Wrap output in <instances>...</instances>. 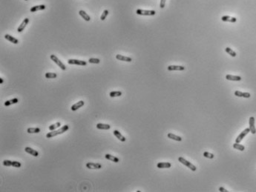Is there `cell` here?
<instances>
[{
	"instance_id": "6da1fadb",
	"label": "cell",
	"mask_w": 256,
	"mask_h": 192,
	"mask_svg": "<svg viewBox=\"0 0 256 192\" xmlns=\"http://www.w3.org/2000/svg\"><path fill=\"white\" fill-rule=\"evenodd\" d=\"M69 128V126L68 125H65L64 126H62L61 128H60L59 130H56V131H50L49 133H48L46 134V137L47 138H51V137H54L56 136H57V135H60V134H62L63 133H65V131H67Z\"/></svg>"
},
{
	"instance_id": "7a4b0ae2",
	"label": "cell",
	"mask_w": 256,
	"mask_h": 192,
	"mask_svg": "<svg viewBox=\"0 0 256 192\" xmlns=\"http://www.w3.org/2000/svg\"><path fill=\"white\" fill-rule=\"evenodd\" d=\"M178 161H179L180 162H181L182 164H183L184 165H186V167H188L189 168H190L191 171H195L196 169H197V168L192 164V163L189 162V161L186 160H185L184 158H183V157H179V158H178Z\"/></svg>"
},
{
	"instance_id": "3957f363",
	"label": "cell",
	"mask_w": 256,
	"mask_h": 192,
	"mask_svg": "<svg viewBox=\"0 0 256 192\" xmlns=\"http://www.w3.org/2000/svg\"><path fill=\"white\" fill-rule=\"evenodd\" d=\"M50 58H51V59L52 60V61H54L56 64V65H57L62 70H65V69H66V67L65 66V65H64V64L57 58V57H56V56L54 55V54H52V55H51V56H50Z\"/></svg>"
},
{
	"instance_id": "277c9868",
	"label": "cell",
	"mask_w": 256,
	"mask_h": 192,
	"mask_svg": "<svg viewBox=\"0 0 256 192\" xmlns=\"http://www.w3.org/2000/svg\"><path fill=\"white\" fill-rule=\"evenodd\" d=\"M136 13L138 15H142V16H154L156 13L154 11H147V10H142V9L137 10Z\"/></svg>"
},
{
	"instance_id": "5b68a950",
	"label": "cell",
	"mask_w": 256,
	"mask_h": 192,
	"mask_svg": "<svg viewBox=\"0 0 256 192\" xmlns=\"http://www.w3.org/2000/svg\"><path fill=\"white\" fill-rule=\"evenodd\" d=\"M250 128H246L245 130H244L242 132H241L239 135H238V137L236 138V139H235V143H240V142L241 141H242V139L246 136V135L249 133H250Z\"/></svg>"
},
{
	"instance_id": "8992f818",
	"label": "cell",
	"mask_w": 256,
	"mask_h": 192,
	"mask_svg": "<svg viewBox=\"0 0 256 192\" xmlns=\"http://www.w3.org/2000/svg\"><path fill=\"white\" fill-rule=\"evenodd\" d=\"M68 63L70 65H86L87 62L82 61V60H78V59H68Z\"/></svg>"
},
{
	"instance_id": "52a82bcc",
	"label": "cell",
	"mask_w": 256,
	"mask_h": 192,
	"mask_svg": "<svg viewBox=\"0 0 256 192\" xmlns=\"http://www.w3.org/2000/svg\"><path fill=\"white\" fill-rule=\"evenodd\" d=\"M249 124H250V132L252 134H255L256 133V128L255 126V118L253 117H251L250 118V120H249Z\"/></svg>"
},
{
	"instance_id": "ba28073f",
	"label": "cell",
	"mask_w": 256,
	"mask_h": 192,
	"mask_svg": "<svg viewBox=\"0 0 256 192\" xmlns=\"http://www.w3.org/2000/svg\"><path fill=\"white\" fill-rule=\"evenodd\" d=\"M86 167L88 169H100L102 168V165L99 163H94V162H88L86 163Z\"/></svg>"
},
{
	"instance_id": "9c48e42d",
	"label": "cell",
	"mask_w": 256,
	"mask_h": 192,
	"mask_svg": "<svg viewBox=\"0 0 256 192\" xmlns=\"http://www.w3.org/2000/svg\"><path fill=\"white\" fill-rule=\"evenodd\" d=\"M234 95L238 97H244V98H250L251 96L250 94L248 92H241L240 91H236L234 92Z\"/></svg>"
},
{
	"instance_id": "30bf717a",
	"label": "cell",
	"mask_w": 256,
	"mask_h": 192,
	"mask_svg": "<svg viewBox=\"0 0 256 192\" xmlns=\"http://www.w3.org/2000/svg\"><path fill=\"white\" fill-rule=\"evenodd\" d=\"M28 22H29V19H28V18H25V19L23 20V22L21 23V25H20L19 26V27L17 28V31H18L19 33L22 32V31L25 29V27H26V25L28 24Z\"/></svg>"
},
{
	"instance_id": "8fae6325",
	"label": "cell",
	"mask_w": 256,
	"mask_h": 192,
	"mask_svg": "<svg viewBox=\"0 0 256 192\" xmlns=\"http://www.w3.org/2000/svg\"><path fill=\"white\" fill-rule=\"evenodd\" d=\"M116 58L118 60L128 62H131L132 61V59L131 57H129V56H123L121 54H117L116 55Z\"/></svg>"
},
{
	"instance_id": "7c38bea8",
	"label": "cell",
	"mask_w": 256,
	"mask_h": 192,
	"mask_svg": "<svg viewBox=\"0 0 256 192\" xmlns=\"http://www.w3.org/2000/svg\"><path fill=\"white\" fill-rule=\"evenodd\" d=\"M84 104H85L84 101L80 100V101H79L78 102L75 103L74 105H73L71 106V111H76V110L79 109L80 108L82 107V106L84 105Z\"/></svg>"
},
{
	"instance_id": "4fadbf2b",
	"label": "cell",
	"mask_w": 256,
	"mask_h": 192,
	"mask_svg": "<svg viewBox=\"0 0 256 192\" xmlns=\"http://www.w3.org/2000/svg\"><path fill=\"white\" fill-rule=\"evenodd\" d=\"M25 151L27 154H31V155H32L33 156H39V153L36 150H34V149L30 148V147H26L25 148Z\"/></svg>"
},
{
	"instance_id": "5bb4252c",
	"label": "cell",
	"mask_w": 256,
	"mask_h": 192,
	"mask_svg": "<svg viewBox=\"0 0 256 192\" xmlns=\"http://www.w3.org/2000/svg\"><path fill=\"white\" fill-rule=\"evenodd\" d=\"M221 20L223 21V22H229L234 23L237 21V19L234 17L229 16H223L221 17Z\"/></svg>"
},
{
	"instance_id": "9a60e30c",
	"label": "cell",
	"mask_w": 256,
	"mask_h": 192,
	"mask_svg": "<svg viewBox=\"0 0 256 192\" xmlns=\"http://www.w3.org/2000/svg\"><path fill=\"white\" fill-rule=\"evenodd\" d=\"M226 79L227 80H231V81H240L241 77L239 76H233V75L228 74L226 76Z\"/></svg>"
},
{
	"instance_id": "2e32d148",
	"label": "cell",
	"mask_w": 256,
	"mask_h": 192,
	"mask_svg": "<svg viewBox=\"0 0 256 192\" xmlns=\"http://www.w3.org/2000/svg\"><path fill=\"white\" fill-rule=\"evenodd\" d=\"M185 68L181 65H169L168 67V70H183Z\"/></svg>"
},
{
	"instance_id": "e0dca14e",
	"label": "cell",
	"mask_w": 256,
	"mask_h": 192,
	"mask_svg": "<svg viewBox=\"0 0 256 192\" xmlns=\"http://www.w3.org/2000/svg\"><path fill=\"white\" fill-rule=\"evenodd\" d=\"M111 126L108 124H103V123H98L97 124V128L99 130H109L110 129Z\"/></svg>"
},
{
	"instance_id": "ac0fdd59",
	"label": "cell",
	"mask_w": 256,
	"mask_h": 192,
	"mask_svg": "<svg viewBox=\"0 0 256 192\" xmlns=\"http://www.w3.org/2000/svg\"><path fill=\"white\" fill-rule=\"evenodd\" d=\"M171 166H172V164L169 162H159L157 165L158 168H169Z\"/></svg>"
},
{
	"instance_id": "d6986e66",
	"label": "cell",
	"mask_w": 256,
	"mask_h": 192,
	"mask_svg": "<svg viewBox=\"0 0 256 192\" xmlns=\"http://www.w3.org/2000/svg\"><path fill=\"white\" fill-rule=\"evenodd\" d=\"M5 39L10 41L11 42H12V43H13V44H18V42H19L17 39L11 37V35H9V34H5Z\"/></svg>"
},
{
	"instance_id": "ffe728a7",
	"label": "cell",
	"mask_w": 256,
	"mask_h": 192,
	"mask_svg": "<svg viewBox=\"0 0 256 192\" xmlns=\"http://www.w3.org/2000/svg\"><path fill=\"white\" fill-rule=\"evenodd\" d=\"M114 136L121 142H125V137H124L123 135L120 133V131H118L117 130L114 131Z\"/></svg>"
},
{
	"instance_id": "44dd1931",
	"label": "cell",
	"mask_w": 256,
	"mask_h": 192,
	"mask_svg": "<svg viewBox=\"0 0 256 192\" xmlns=\"http://www.w3.org/2000/svg\"><path fill=\"white\" fill-rule=\"evenodd\" d=\"M105 157L107 159V160H110V161H112V162H118L120 161L117 157H116V156H113V155L109 154H106L105 155Z\"/></svg>"
},
{
	"instance_id": "7402d4cb",
	"label": "cell",
	"mask_w": 256,
	"mask_h": 192,
	"mask_svg": "<svg viewBox=\"0 0 256 192\" xmlns=\"http://www.w3.org/2000/svg\"><path fill=\"white\" fill-rule=\"evenodd\" d=\"M45 8V6L44 5H37V6H33L31 8V12L33 13L38 11H41V10H44Z\"/></svg>"
},
{
	"instance_id": "603a6c76",
	"label": "cell",
	"mask_w": 256,
	"mask_h": 192,
	"mask_svg": "<svg viewBox=\"0 0 256 192\" xmlns=\"http://www.w3.org/2000/svg\"><path fill=\"white\" fill-rule=\"evenodd\" d=\"M167 137H168L169 139H174V140H175V141H178V142L182 141V138H181L180 137H179V136H177V135H174V134H173V133H168Z\"/></svg>"
},
{
	"instance_id": "cb8c5ba5",
	"label": "cell",
	"mask_w": 256,
	"mask_h": 192,
	"mask_svg": "<svg viewBox=\"0 0 256 192\" xmlns=\"http://www.w3.org/2000/svg\"><path fill=\"white\" fill-rule=\"evenodd\" d=\"M79 14H80V15L84 19V20H85V21H87V22H88V21H90V19H91V17H90V16L89 15H88V14L86 13H85L84 11H79Z\"/></svg>"
},
{
	"instance_id": "d4e9b609",
	"label": "cell",
	"mask_w": 256,
	"mask_h": 192,
	"mask_svg": "<svg viewBox=\"0 0 256 192\" xmlns=\"http://www.w3.org/2000/svg\"><path fill=\"white\" fill-rule=\"evenodd\" d=\"M18 102H19V99H18L17 98H14V99H11V100L6 101V102H5V106H9V105H13V104H16Z\"/></svg>"
},
{
	"instance_id": "484cf974",
	"label": "cell",
	"mask_w": 256,
	"mask_h": 192,
	"mask_svg": "<svg viewBox=\"0 0 256 192\" xmlns=\"http://www.w3.org/2000/svg\"><path fill=\"white\" fill-rule=\"evenodd\" d=\"M27 132L28 133H37L40 132V128H29L27 130Z\"/></svg>"
},
{
	"instance_id": "4316f807",
	"label": "cell",
	"mask_w": 256,
	"mask_h": 192,
	"mask_svg": "<svg viewBox=\"0 0 256 192\" xmlns=\"http://www.w3.org/2000/svg\"><path fill=\"white\" fill-rule=\"evenodd\" d=\"M233 148H234V149H237V150L240 151H244V149H245V147H244V145H240V144H239V143H234V145H233Z\"/></svg>"
},
{
	"instance_id": "83f0119b",
	"label": "cell",
	"mask_w": 256,
	"mask_h": 192,
	"mask_svg": "<svg viewBox=\"0 0 256 192\" xmlns=\"http://www.w3.org/2000/svg\"><path fill=\"white\" fill-rule=\"evenodd\" d=\"M225 51H226L227 53H228V54H229L231 56H232V57H234V56H236V53L234 52L232 49H231L230 48H228V47L226 48H225Z\"/></svg>"
},
{
	"instance_id": "f1b7e54d",
	"label": "cell",
	"mask_w": 256,
	"mask_h": 192,
	"mask_svg": "<svg viewBox=\"0 0 256 192\" xmlns=\"http://www.w3.org/2000/svg\"><path fill=\"white\" fill-rule=\"evenodd\" d=\"M60 125H61V123H59V122H58V123H54V124H53V125H50L49 128H48V129H49V131H54L55 129H56L57 128L60 127Z\"/></svg>"
},
{
	"instance_id": "f546056e",
	"label": "cell",
	"mask_w": 256,
	"mask_h": 192,
	"mask_svg": "<svg viewBox=\"0 0 256 192\" xmlns=\"http://www.w3.org/2000/svg\"><path fill=\"white\" fill-rule=\"evenodd\" d=\"M122 95V92L121 91H111L110 92L109 96L111 97H117Z\"/></svg>"
},
{
	"instance_id": "4dcf8cb0",
	"label": "cell",
	"mask_w": 256,
	"mask_h": 192,
	"mask_svg": "<svg viewBox=\"0 0 256 192\" xmlns=\"http://www.w3.org/2000/svg\"><path fill=\"white\" fill-rule=\"evenodd\" d=\"M45 78H47V79H54V78H56V76H57V74H55V73H46L45 74Z\"/></svg>"
},
{
	"instance_id": "1f68e13d",
	"label": "cell",
	"mask_w": 256,
	"mask_h": 192,
	"mask_svg": "<svg viewBox=\"0 0 256 192\" xmlns=\"http://www.w3.org/2000/svg\"><path fill=\"white\" fill-rule=\"evenodd\" d=\"M88 62L91 64H99L100 62V60L97 58H90L88 59Z\"/></svg>"
},
{
	"instance_id": "d6a6232c",
	"label": "cell",
	"mask_w": 256,
	"mask_h": 192,
	"mask_svg": "<svg viewBox=\"0 0 256 192\" xmlns=\"http://www.w3.org/2000/svg\"><path fill=\"white\" fill-rule=\"evenodd\" d=\"M109 11L108 10H105L104 11H103V13H102V15H101V16H100V19L102 20V21H103V20H105V18H106V16H107L108 15H109Z\"/></svg>"
},
{
	"instance_id": "836d02e7",
	"label": "cell",
	"mask_w": 256,
	"mask_h": 192,
	"mask_svg": "<svg viewBox=\"0 0 256 192\" xmlns=\"http://www.w3.org/2000/svg\"><path fill=\"white\" fill-rule=\"evenodd\" d=\"M203 155V156H205V157L209 158V159H213V158H214V156H215L212 154H211L209 152H207V151L204 152Z\"/></svg>"
},
{
	"instance_id": "e575fe53",
	"label": "cell",
	"mask_w": 256,
	"mask_h": 192,
	"mask_svg": "<svg viewBox=\"0 0 256 192\" xmlns=\"http://www.w3.org/2000/svg\"><path fill=\"white\" fill-rule=\"evenodd\" d=\"M12 162H13V161L6 160L3 161V165L5 166H12Z\"/></svg>"
},
{
	"instance_id": "d590c367",
	"label": "cell",
	"mask_w": 256,
	"mask_h": 192,
	"mask_svg": "<svg viewBox=\"0 0 256 192\" xmlns=\"http://www.w3.org/2000/svg\"><path fill=\"white\" fill-rule=\"evenodd\" d=\"M21 163L19 162H17V161H13L12 162V166L13 167H15V168H20L21 167Z\"/></svg>"
},
{
	"instance_id": "8d00e7d4",
	"label": "cell",
	"mask_w": 256,
	"mask_h": 192,
	"mask_svg": "<svg viewBox=\"0 0 256 192\" xmlns=\"http://www.w3.org/2000/svg\"><path fill=\"white\" fill-rule=\"evenodd\" d=\"M166 1V0H160V8H163L165 7Z\"/></svg>"
},
{
	"instance_id": "74e56055",
	"label": "cell",
	"mask_w": 256,
	"mask_h": 192,
	"mask_svg": "<svg viewBox=\"0 0 256 192\" xmlns=\"http://www.w3.org/2000/svg\"><path fill=\"white\" fill-rule=\"evenodd\" d=\"M219 191H220V192H228L229 191H227L226 189H225L224 188H223V187H220L219 188Z\"/></svg>"
},
{
	"instance_id": "f35d334b",
	"label": "cell",
	"mask_w": 256,
	"mask_h": 192,
	"mask_svg": "<svg viewBox=\"0 0 256 192\" xmlns=\"http://www.w3.org/2000/svg\"><path fill=\"white\" fill-rule=\"evenodd\" d=\"M4 82V80H3V79H2V78H0V83H1V84H2Z\"/></svg>"
},
{
	"instance_id": "ab89813d",
	"label": "cell",
	"mask_w": 256,
	"mask_h": 192,
	"mask_svg": "<svg viewBox=\"0 0 256 192\" xmlns=\"http://www.w3.org/2000/svg\"><path fill=\"white\" fill-rule=\"evenodd\" d=\"M25 1H28V0H25Z\"/></svg>"
}]
</instances>
